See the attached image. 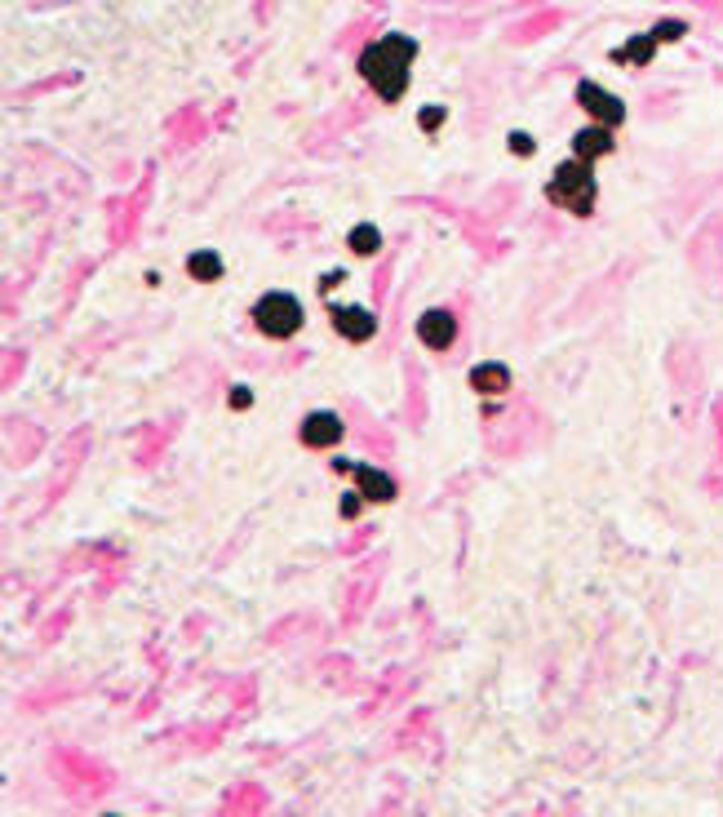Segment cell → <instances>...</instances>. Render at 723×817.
<instances>
[{"mask_svg": "<svg viewBox=\"0 0 723 817\" xmlns=\"http://www.w3.org/2000/svg\"><path fill=\"white\" fill-rule=\"evenodd\" d=\"M413 59H418V41L396 32V36L374 41L365 54H359V76L369 81V90H374L383 103H400L405 90H409Z\"/></svg>", "mask_w": 723, "mask_h": 817, "instance_id": "cell-1", "label": "cell"}, {"mask_svg": "<svg viewBox=\"0 0 723 817\" xmlns=\"http://www.w3.org/2000/svg\"><path fill=\"white\" fill-rule=\"evenodd\" d=\"M546 200L559 205L564 213L590 218V213H595V200H599V182H595L590 160H581V156L564 160V165L551 174V182H546Z\"/></svg>", "mask_w": 723, "mask_h": 817, "instance_id": "cell-2", "label": "cell"}, {"mask_svg": "<svg viewBox=\"0 0 723 817\" xmlns=\"http://www.w3.org/2000/svg\"><path fill=\"white\" fill-rule=\"evenodd\" d=\"M302 303L293 298V294H284V290H275V294H266V298H258V307H253V325H258V334H266V338H275V343H284V338H293L297 329H302Z\"/></svg>", "mask_w": 723, "mask_h": 817, "instance_id": "cell-3", "label": "cell"}, {"mask_svg": "<svg viewBox=\"0 0 723 817\" xmlns=\"http://www.w3.org/2000/svg\"><path fill=\"white\" fill-rule=\"evenodd\" d=\"M577 103L586 107V116L590 121H599V125H621L626 121V107H621V98L617 94H608V90H599V85H590V81H581L577 85Z\"/></svg>", "mask_w": 723, "mask_h": 817, "instance_id": "cell-4", "label": "cell"}, {"mask_svg": "<svg viewBox=\"0 0 723 817\" xmlns=\"http://www.w3.org/2000/svg\"><path fill=\"white\" fill-rule=\"evenodd\" d=\"M418 338H422V347H431V352H449V347L458 343V321H453V312H444V307L422 312Z\"/></svg>", "mask_w": 723, "mask_h": 817, "instance_id": "cell-5", "label": "cell"}, {"mask_svg": "<svg viewBox=\"0 0 723 817\" xmlns=\"http://www.w3.org/2000/svg\"><path fill=\"white\" fill-rule=\"evenodd\" d=\"M333 329L346 338V343H369L378 334V316L369 307H337L333 312Z\"/></svg>", "mask_w": 723, "mask_h": 817, "instance_id": "cell-6", "label": "cell"}, {"mask_svg": "<svg viewBox=\"0 0 723 817\" xmlns=\"http://www.w3.org/2000/svg\"><path fill=\"white\" fill-rule=\"evenodd\" d=\"M342 471H350L355 475V484H359V493H365L369 502H378V506H387L391 497H396V480L387 475V471H378V467H355V462H342Z\"/></svg>", "mask_w": 723, "mask_h": 817, "instance_id": "cell-7", "label": "cell"}, {"mask_svg": "<svg viewBox=\"0 0 723 817\" xmlns=\"http://www.w3.org/2000/svg\"><path fill=\"white\" fill-rule=\"evenodd\" d=\"M342 418L337 413H328V409H319V413H311L306 422H302V444L306 449H328V444H337L342 440Z\"/></svg>", "mask_w": 723, "mask_h": 817, "instance_id": "cell-8", "label": "cell"}, {"mask_svg": "<svg viewBox=\"0 0 723 817\" xmlns=\"http://www.w3.org/2000/svg\"><path fill=\"white\" fill-rule=\"evenodd\" d=\"M612 147H617V143H612V125H599V121H595V125H586L581 134H573V156H581V160H590V165H595L599 156H612Z\"/></svg>", "mask_w": 723, "mask_h": 817, "instance_id": "cell-9", "label": "cell"}, {"mask_svg": "<svg viewBox=\"0 0 723 817\" xmlns=\"http://www.w3.org/2000/svg\"><path fill=\"white\" fill-rule=\"evenodd\" d=\"M471 387L480 391V396H506L511 391V369L506 365H497V360H489V365H475L471 369Z\"/></svg>", "mask_w": 723, "mask_h": 817, "instance_id": "cell-10", "label": "cell"}, {"mask_svg": "<svg viewBox=\"0 0 723 817\" xmlns=\"http://www.w3.org/2000/svg\"><path fill=\"white\" fill-rule=\"evenodd\" d=\"M346 244H350V253H359V258H374L378 249H383V231L378 227H350V235H346Z\"/></svg>", "mask_w": 723, "mask_h": 817, "instance_id": "cell-11", "label": "cell"}, {"mask_svg": "<svg viewBox=\"0 0 723 817\" xmlns=\"http://www.w3.org/2000/svg\"><path fill=\"white\" fill-rule=\"evenodd\" d=\"M187 271H191L196 281H205V285H209V281H218V276H222V258H218V253H196V258L187 262Z\"/></svg>", "mask_w": 723, "mask_h": 817, "instance_id": "cell-12", "label": "cell"}, {"mask_svg": "<svg viewBox=\"0 0 723 817\" xmlns=\"http://www.w3.org/2000/svg\"><path fill=\"white\" fill-rule=\"evenodd\" d=\"M511 143H515V151H520V156H528V151H533V143H528V138H524V134H515V138H511Z\"/></svg>", "mask_w": 723, "mask_h": 817, "instance_id": "cell-13", "label": "cell"}, {"mask_svg": "<svg viewBox=\"0 0 723 817\" xmlns=\"http://www.w3.org/2000/svg\"><path fill=\"white\" fill-rule=\"evenodd\" d=\"M440 121H444V112H422V125H427V129L440 125Z\"/></svg>", "mask_w": 723, "mask_h": 817, "instance_id": "cell-14", "label": "cell"}]
</instances>
